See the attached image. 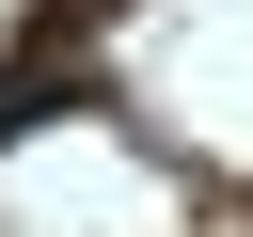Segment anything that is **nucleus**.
Masks as SVG:
<instances>
[{"instance_id": "obj_1", "label": "nucleus", "mask_w": 253, "mask_h": 237, "mask_svg": "<svg viewBox=\"0 0 253 237\" xmlns=\"http://www.w3.org/2000/svg\"><path fill=\"white\" fill-rule=\"evenodd\" d=\"M47 111H63V79H0V142H32Z\"/></svg>"}]
</instances>
